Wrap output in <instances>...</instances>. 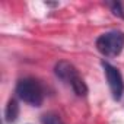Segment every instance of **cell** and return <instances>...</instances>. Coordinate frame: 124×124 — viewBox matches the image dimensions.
<instances>
[{"label":"cell","instance_id":"cell-1","mask_svg":"<svg viewBox=\"0 0 124 124\" xmlns=\"http://www.w3.org/2000/svg\"><path fill=\"white\" fill-rule=\"evenodd\" d=\"M54 73L58 79H61L63 82H66L67 85L72 86L73 92L78 96H86L88 93V86L83 80V78L79 75V72L76 70V67L69 63V61L61 60L54 66Z\"/></svg>","mask_w":124,"mask_h":124},{"label":"cell","instance_id":"cell-3","mask_svg":"<svg viewBox=\"0 0 124 124\" xmlns=\"http://www.w3.org/2000/svg\"><path fill=\"white\" fill-rule=\"evenodd\" d=\"M124 47V32L123 31H108L98 37L96 48L105 57H115L123 51Z\"/></svg>","mask_w":124,"mask_h":124},{"label":"cell","instance_id":"cell-5","mask_svg":"<svg viewBox=\"0 0 124 124\" xmlns=\"http://www.w3.org/2000/svg\"><path fill=\"white\" fill-rule=\"evenodd\" d=\"M18 115H19V105H18L16 99H9L8 105H6V109H5L6 121L8 123H13V121H16Z\"/></svg>","mask_w":124,"mask_h":124},{"label":"cell","instance_id":"cell-6","mask_svg":"<svg viewBox=\"0 0 124 124\" xmlns=\"http://www.w3.org/2000/svg\"><path fill=\"white\" fill-rule=\"evenodd\" d=\"M42 124H64L63 120L60 118V115L54 114V112H48V114H44L42 118H41Z\"/></svg>","mask_w":124,"mask_h":124},{"label":"cell","instance_id":"cell-4","mask_svg":"<svg viewBox=\"0 0 124 124\" xmlns=\"http://www.w3.org/2000/svg\"><path fill=\"white\" fill-rule=\"evenodd\" d=\"M101 66L104 69V73H105L108 86L111 89L112 98L115 101H120L123 96V92H124V80H123L120 70L117 67H114L112 64H109L108 61H101Z\"/></svg>","mask_w":124,"mask_h":124},{"label":"cell","instance_id":"cell-2","mask_svg":"<svg viewBox=\"0 0 124 124\" xmlns=\"http://www.w3.org/2000/svg\"><path fill=\"white\" fill-rule=\"evenodd\" d=\"M15 92L19 99H22L23 102H26L32 107H39L44 101V89H42L41 83L34 78L21 79L16 83Z\"/></svg>","mask_w":124,"mask_h":124},{"label":"cell","instance_id":"cell-7","mask_svg":"<svg viewBox=\"0 0 124 124\" xmlns=\"http://www.w3.org/2000/svg\"><path fill=\"white\" fill-rule=\"evenodd\" d=\"M108 6L111 8V12L118 16V18H123L124 19V9H123V5L120 2H112V3H108Z\"/></svg>","mask_w":124,"mask_h":124}]
</instances>
